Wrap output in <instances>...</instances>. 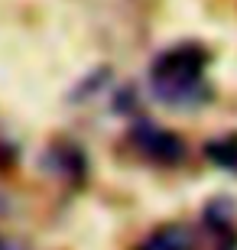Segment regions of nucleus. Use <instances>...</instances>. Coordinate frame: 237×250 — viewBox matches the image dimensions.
I'll use <instances>...</instances> for the list:
<instances>
[{"instance_id": "2", "label": "nucleus", "mask_w": 237, "mask_h": 250, "mask_svg": "<svg viewBox=\"0 0 237 250\" xmlns=\"http://www.w3.org/2000/svg\"><path fill=\"white\" fill-rule=\"evenodd\" d=\"M133 137H137L140 149H143L146 156L153 159H163V163H179L182 159V140L172 137V133H166V130L153 127V124H140L137 130H133Z\"/></svg>"}, {"instance_id": "3", "label": "nucleus", "mask_w": 237, "mask_h": 250, "mask_svg": "<svg viewBox=\"0 0 237 250\" xmlns=\"http://www.w3.org/2000/svg\"><path fill=\"white\" fill-rule=\"evenodd\" d=\"M192 247H195L192 234L185 228H179V224H172V228H163V231L150 234L140 250H192Z\"/></svg>"}, {"instance_id": "1", "label": "nucleus", "mask_w": 237, "mask_h": 250, "mask_svg": "<svg viewBox=\"0 0 237 250\" xmlns=\"http://www.w3.org/2000/svg\"><path fill=\"white\" fill-rule=\"evenodd\" d=\"M205 49L198 46H175L153 62L150 84L156 98L169 107H195L205 101Z\"/></svg>"}]
</instances>
